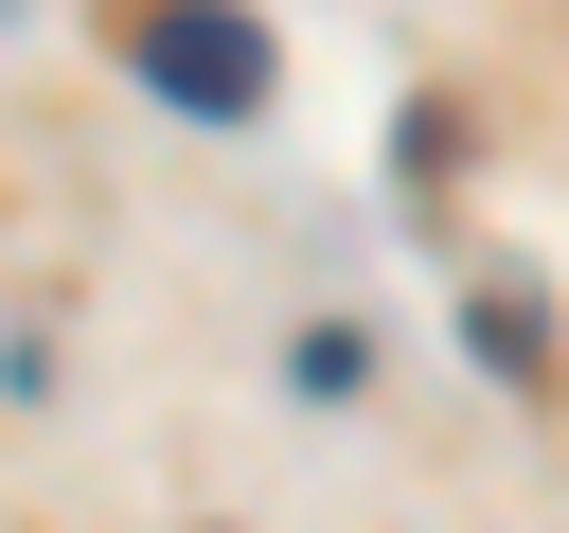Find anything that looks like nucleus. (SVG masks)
Instances as JSON below:
<instances>
[{
	"label": "nucleus",
	"mask_w": 569,
	"mask_h": 533,
	"mask_svg": "<svg viewBox=\"0 0 569 533\" xmlns=\"http://www.w3.org/2000/svg\"><path fill=\"white\" fill-rule=\"evenodd\" d=\"M142 71H160L178 107H249V36H231L213 0H160V18H142Z\"/></svg>",
	"instance_id": "1"
}]
</instances>
